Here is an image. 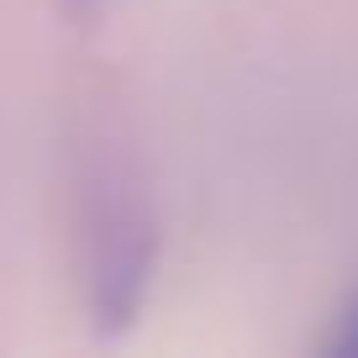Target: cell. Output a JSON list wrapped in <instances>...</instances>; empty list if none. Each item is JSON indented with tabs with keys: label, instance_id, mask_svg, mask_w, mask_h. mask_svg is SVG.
<instances>
[{
	"label": "cell",
	"instance_id": "3957f363",
	"mask_svg": "<svg viewBox=\"0 0 358 358\" xmlns=\"http://www.w3.org/2000/svg\"><path fill=\"white\" fill-rule=\"evenodd\" d=\"M74 16H90V11H101V0H64Z\"/></svg>",
	"mask_w": 358,
	"mask_h": 358
},
{
	"label": "cell",
	"instance_id": "6da1fadb",
	"mask_svg": "<svg viewBox=\"0 0 358 358\" xmlns=\"http://www.w3.org/2000/svg\"><path fill=\"white\" fill-rule=\"evenodd\" d=\"M74 264L101 337L137 327L158 274V211L127 148H85L74 174Z\"/></svg>",
	"mask_w": 358,
	"mask_h": 358
},
{
	"label": "cell",
	"instance_id": "7a4b0ae2",
	"mask_svg": "<svg viewBox=\"0 0 358 358\" xmlns=\"http://www.w3.org/2000/svg\"><path fill=\"white\" fill-rule=\"evenodd\" d=\"M322 353H327V358H358V290L348 295V306L337 311V322L327 327Z\"/></svg>",
	"mask_w": 358,
	"mask_h": 358
}]
</instances>
